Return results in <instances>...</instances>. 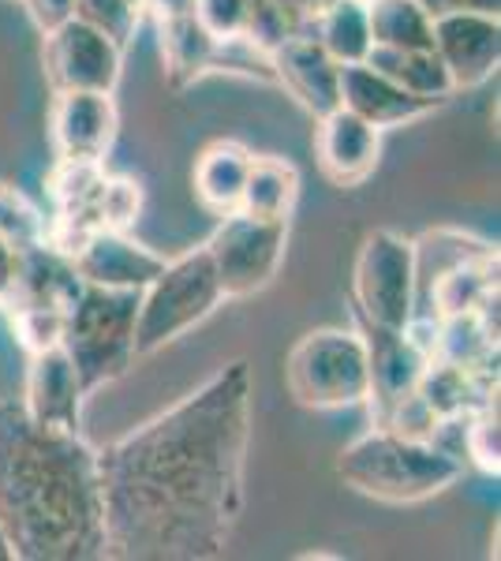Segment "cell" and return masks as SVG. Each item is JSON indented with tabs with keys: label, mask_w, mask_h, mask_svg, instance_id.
<instances>
[{
	"label": "cell",
	"mask_w": 501,
	"mask_h": 561,
	"mask_svg": "<svg viewBox=\"0 0 501 561\" xmlns=\"http://www.w3.org/2000/svg\"><path fill=\"white\" fill-rule=\"evenodd\" d=\"M251 364L232 359L143 427L98 449L105 558L214 561L243 517Z\"/></svg>",
	"instance_id": "obj_1"
},
{
	"label": "cell",
	"mask_w": 501,
	"mask_h": 561,
	"mask_svg": "<svg viewBox=\"0 0 501 561\" xmlns=\"http://www.w3.org/2000/svg\"><path fill=\"white\" fill-rule=\"evenodd\" d=\"M0 524L15 561L105 558L98 449L34 423L20 397H0Z\"/></svg>",
	"instance_id": "obj_2"
},
{
	"label": "cell",
	"mask_w": 501,
	"mask_h": 561,
	"mask_svg": "<svg viewBox=\"0 0 501 561\" xmlns=\"http://www.w3.org/2000/svg\"><path fill=\"white\" fill-rule=\"evenodd\" d=\"M337 476L363 497L386 505H415L449 491L464 476V460L434 446V438H412L375 423V431L360 434L341 449Z\"/></svg>",
	"instance_id": "obj_3"
},
{
	"label": "cell",
	"mask_w": 501,
	"mask_h": 561,
	"mask_svg": "<svg viewBox=\"0 0 501 561\" xmlns=\"http://www.w3.org/2000/svg\"><path fill=\"white\" fill-rule=\"evenodd\" d=\"M135 319H139V293L132 288L87 285L64 311L60 348L76 364L87 393L127 375L135 364Z\"/></svg>",
	"instance_id": "obj_4"
},
{
	"label": "cell",
	"mask_w": 501,
	"mask_h": 561,
	"mask_svg": "<svg viewBox=\"0 0 501 561\" xmlns=\"http://www.w3.org/2000/svg\"><path fill=\"white\" fill-rule=\"evenodd\" d=\"M225 304L221 280L214 274L206 248L166 259L161 274L139 293V319H135V352L153 356L184 333L206 322Z\"/></svg>",
	"instance_id": "obj_5"
},
{
	"label": "cell",
	"mask_w": 501,
	"mask_h": 561,
	"mask_svg": "<svg viewBox=\"0 0 501 561\" xmlns=\"http://www.w3.org/2000/svg\"><path fill=\"white\" fill-rule=\"evenodd\" d=\"M285 386L304 409H352L367 404L371 359L363 333L322 325L296 341L285 359Z\"/></svg>",
	"instance_id": "obj_6"
},
{
	"label": "cell",
	"mask_w": 501,
	"mask_h": 561,
	"mask_svg": "<svg viewBox=\"0 0 501 561\" xmlns=\"http://www.w3.org/2000/svg\"><path fill=\"white\" fill-rule=\"evenodd\" d=\"M352 300L367 325L405 330L419 307L415 243L394 229L367 232L352 266Z\"/></svg>",
	"instance_id": "obj_7"
},
{
	"label": "cell",
	"mask_w": 501,
	"mask_h": 561,
	"mask_svg": "<svg viewBox=\"0 0 501 561\" xmlns=\"http://www.w3.org/2000/svg\"><path fill=\"white\" fill-rule=\"evenodd\" d=\"M203 248L214 262L225 300H243L277 277L288 248V221H266V217L232 210L221 217Z\"/></svg>",
	"instance_id": "obj_8"
},
{
	"label": "cell",
	"mask_w": 501,
	"mask_h": 561,
	"mask_svg": "<svg viewBox=\"0 0 501 561\" xmlns=\"http://www.w3.org/2000/svg\"><path fill=\"white\" fill-rule=\"evenodd\" d=\"M42 65L53 90H105L113 94L124 71V49L98 26L71 15L68 23L45 31Z\"/></svg>",
	"instance_id": "obj_9"
},
{
	"label": "cell",
	"mask_w": 501,
	"mask_h": 561,
	"mask_svg": "<svg viewBox=\"0 0 501 561\" xmlns=\"http://www.w3.org/2000/svg\"><path fill=\"white\" fill-rule=\"evenodd\" d=\"M121 135V113L105 90H57L49 139L60 161H105Z\"/></svg>",
	"instance_id": "obj_10"
},
{
	"label": "cell",
	"mask_w": 501,
	"mask_h": 561,
	"mask_svg": "<svg viewBox=\"0 0 501 561\" xmlns=\"http://www.w3.org/2000/svg\"><path fill=\"white\" fill-rule=\"evenodd\" d=\"M434 53L453 90H476L498 71L501 20L494 12L434 15Z\"/></svg>",
	"instance_id": "obj_11"
},
{
	"label": "cell",
	"mask_w": 501,
	"mask_h": 561,
	"mask_svg": "<svg viewBox=\"0 0 501 561\" xmlns=\"http://www.w3.org/2000/svg\"><path fill=\"white\" fill-rule=\"evenodd\" d=\"M315 158L333 187H360L382 161V131L344 105H337L326 116H318Z\"/></svg>",
	"instance_id": "obj_12"
},
{
	"label": "cell",
	"mask_w": 501,
	"mask_h": 561,
	"mask_svg": "<svg viewBox=\"0 0 501 561\" xmlns=\"http://www.w3.org/2000/svg\"><path fill=\"white\" fill-rule=\"evenodd\" d=\"M87 386L79 378L76 364L68 359V352L42 348L31 352V367H26V393L20 397L26 415L42 427L53 431H79L83 427V401Z\"/></svg>",
	"instance_id": "obj_13"
},
{
	"label": "cell",
	"mask_w": 501,
	"mask_h": 561,
	"mask_svg": "<svg viewBox=\"0 0 501 561\" xmlns=\"http://www.w3.org/2000/svg\"><path fill=\"white\" fill-rule=\"evenodd\" d=\"M270 65H273V79H277L315 121L341 105V65L318 45L311 31L288 34V38L270 53Z\"/></svg>",
	"instance_id": "obj_14"
},
{
	"label": "cell",
	"mask_w": 501,
	"mask_h": 561,
	"mask_svg": "<svg viewBox=\"0 0 501 561\" xmlns=\"http://www.w3.org/2000/svg\"><path fill=\"white\" fill-rule=\"evenodd\" d=\"M341 105L360 116V121H367L371 128L389 131L405 128L412 121H423V116H431L445 102L412 94V90H405L363 60V65H341Z\"/></svg>",
	"instance_id": "obj_15"
},
{
	"label": "cell",
	"mask_w": 501,
	"mask_h": 561,
	"mask_svg": "<svg viewBox=\"0 0 501 561\" xmlns=\"http://www.w3.org/2000/svg\"><path fill=\"white\" fill-rule=\"evenodd\" d=\"M363 341H367L371 359V393L367 404L375 409V420H382L397 401L419 389V378L426 370V352L415 345L408 330H386V325L363 322Z\"/></svg>",
	"instance_id": "obj_16"
},
{
	"label": "cell",
	"mask_w": 501,
	"mask_h": 561,
	"mask_svg": "<svg viewBox=\"0 0 501 561\" xmlns=\"http://www.w3.org/2000/svg\"><path fill=\"white\" fill-rule=\"evenodd\" d=\"M79 277L87 285H102V288H132V293H143L153 277L161 274L166 259L158 251H150L147 243L132 240L127 232H94L83 248L71 255Z\"/></svg>",
	"instance_id": "obj_17"
},
{
	"label": "cell",
	"mask_w": 501,
	"mask_h": 561,
	"mask_svg": "<svg viewBox=\"0 0 501 561\" xmlns=\"http://www.w3.org/2000/svg\"><path fill=\"white\" fill-rule=\"evenodd\" d=\"M251 158L254 153L236 139H217L198 153L191 184H195V198L214 217L240 210V195H243V184H248Z\"/></svg>",
	"instance_id": "obj_18"
},
{
	"label": "cell",
	"mask_w": 501,
	"mask_h": 561,
	"mask_svg": "<svg viewBox=\"0 0 501 561\" xmlns=\"http://www.w3.org/2000/svg\"><path fill=\"white\" fill-rule=\"evenodd\" d=\"M161 34V65L172 87H191L214 71L217 38L191 12L158 15Z\"/></svg>",
	"instance_id": "obj_19"
},
{
	"label": "cell",
	"mask_w": 501,
	"mask_h": 561,
	"mask_svg": "<svg viewBox=\"0 0 501 561\" xmlns=\"http://www.w3.org/2000/svg\"><path fill=\"white\" fill-rule=\"evenodd\" d=\"M299 203V169L281 153H259L251 158L248 184L240 195V210L266 217V221H288Z\"/></svg>",
	"instance_id": "obj_20"
},
{
	"label": "cell",
	"mask_w": 501,
	"mask_h": 561,
	"mask_svg": "<svg viewBox=\"0 0 501 561\" xmlns=\"http://www.w3.org/2000/svg\"><path fill=\"white\" fill-rule=\"evenodd\" d=\"M307 31L318 45L337 60V65H363L371 53V23H367V0H337L326 12H318Z\"/></svg>",
	"instance_id": "obj_21"
},
{
	"label": "cell",
	"mask_w": 501,
	"mask_h": 561,
	"mask_svg": "<svg viewBox=\"0 0 501 561\" xmlns=\"http://www.w3.org/2000/svg\"><path fill=\"white\" fill-rule=\"evenodd\" d=\"M371 49H434V15L419 0H367Z\"/></svg>",
	"instance_id": "obj_22"
},
{
	"label": "cell",
	"mask_w": 501,
	"mask_h": 561,
	"mask_svg": "<svg viewBox=\"0 0 501 561\" xmlns=\"http://www.w3.org/2000/svg\"><path fill=\"white\" fill-rule=\"evenodd\" d=\"M367 65L378 68L382 76H389L405 90H412V94L434 98V102H445L453 94L449 76H445L434 49H371Z\"/></svg>",
	"instance_id": "obj_23"
},
{
	"label": "cell",
	"mask_w": 501,
	"mask_h": 561,
	"mask_svg": "<svg viewBox=\"0 0 501 561\" xmlns=\"http://www.w3.org/2000/svg\"><path fill=\"white\" fill-rule=\"evenodd\" d=\"M143 15H147L143 0H76V20L98 26L121 49H127V42L135 38Z\"/></svg>",
	"instance_id": "obj_24"
},
{
	"label": "cell",
	"mask_w": 501,
	"mask_h": 561,
	"mask_svg": "<svg viewBox=\"0 0 501 561\" xmlns=\"http://www.w3.org/2000/svg\"><path fill=\"white\" fill-rule=\"evenodd\" d=\"M45 232H49V217H42L38 206L15 187L0 184V240L15 248H34V243H45Z\"/></svg>",
	"instance_id": "obj_25"
},
{
	"label": "cell",
	"mask_w": 501,
	"mask_h": 561,
	"mask_svg": "<svg viewBox=\"0 0 501 561\" xmlns=\"http://www.w3.org/2000/svg\"><path fill=\"white\" fill-rule=\"evenodd\" d=\"M468 427H464V449L476 468L487 476L501 472V442H498V401L482 404V409L464 415Z\"/></svg>",
	"instance_id": "obj_26"
},
{
	"label": "cell",
	"mask_w": 501,
	"mask_h": 561,
	"mask_svg": "<svg viewBox=\"0 0 501 561\" xmlns=\"http://www.w3.org/2000/svg\"><path fill=\"white\" fill-rule=\"evenodd\" d=\"M8 314H12V330H15V337H20L26 356L60 345L64 311H57V307H20V311H8Z\"/></svg>",
	"instance_id": "obj_27"
},
{
	"label": "cell",
	"mask_w": 501,
	"mask_h": 561,
	"mask_svg": "<svg viewBox=\"0 0 501 561\" xmlns=\"http://www.w3.org/2000/svg\"><path fill=\"white\" fill-rule=\"evenodd\" d=\"M143 210V187L132 176H113L105 180V195H102V221L105 229L127 232L135 225V217Z\"/></svg>",
	"instance_id": "obj_28"
},
{
	"label": "cell",
	"mask_w": 501,
	"mask_h": 561,
	"mask_svg": "<svg viewBox=\"0 0 501 561\" xmlns=\"http://www.w3.org/2000/svg\"><path fill=\"white\" fill-rule=\"evenodd\" d=\"M248 8H251V0H191V15H195L217 42L240 38L243 23H248Z\"/></svg>",
	"instance_id": "obj_29"
},
{
	"label": "cell",
	"mask_w": 501,
	"mask_h": 561,
	"mask_svg": "<svg viewBox=\"0 0 501 561\" xmlns=\"http://www.w3.org/2000/svg\"><path fill=\"white\" fill-rule=\"evenodd\" d=\"M20 270H23V248L0 240V311H8L20 288Z\"/></svg>",
	"instance_id": "obj_30"
},
{
	"label": "cell",
	"mask_w": 501,
	"mask_h": 561,
	"mask_svg": "<svg viewBox=\"0 0 501 561\" xmlns=\"http://www.w3.org/2000/svg\"><path fill=\"white\" fill-rule=\"evenodd\" d=\"M23 4H26V15H31L42 34L68 23L71 15H76V0H23Z\"/></svg>",
	"instance_id": "obj_31"
},
{
	"label": "cell",
	"mask_w": 501,
	"mask_h": 561,
	"mask_svg": "<svg viewBox=\"0 0 501 561\" xmlns=\"http://www.w3.org/2000/svg\"><path fill=\"white\" fill-rule=\"evenodd\" d=\"M431 15H445V12H494L501 8V0H419Z\"/></svg>",
	"instance_id": "obj_32"
},
{
	"label": "cell",
	"mask_w": 501,
	"mask_h": 561,
	"mask_svg": "<svg viewBox=\"0 0 501 561\" xmlns=\"http://www.w3.org/2000/svg\"><path fill=\"white\" fill-rule=\"evenodd\" d=\"M293 4L299 8V15H304V20L311 23L318 12H326V8L337 4V0H293Z\"/></svg>",
	"instance_id": "obj_33"
},
{
	"label": "cell",
	"mask_w": 501,
	"mask_h": 561,
	"mask_svg": "<svg viewBox=\"0 0 501 561\" xmlns=\"http://www.w3.org/2000/svg\"><path fill=\"white\" fill-rule=\"evenodd\" d=\"M0 561H15V554H12V539H8L4 524H0Z\"/></svg>",
	"instance_id": "obj_34"
}]
</instances>
